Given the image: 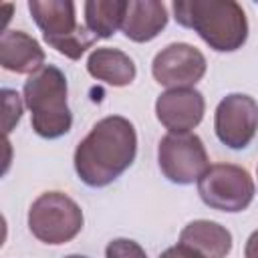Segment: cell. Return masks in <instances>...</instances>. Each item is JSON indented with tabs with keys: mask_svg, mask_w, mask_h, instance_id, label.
Masks as SVG:
<instances>
[{
	"mask_svg": "<svg viewBox=\"0 0 258 258\" xmlns=\"http://www.w3.org/2000/svg\"><path fill=\"white\" fill-rule=\"evenodd\" d=\"M137 135L129 119L111 115L101 119L77 145V175L91 187H103L117 179L135 159Z\"/></svg>",
	"mask_w": 258,
	"mask_h": 258,
	"instance_id": "obj_1",
	"label": "cell"
},
{
	"mask_svg": "<svg viewBox=\"0 0 258 258\" xmlns=\"http://www.w3.org/2000/svg\"><path fill=\"white\" fill-rule=\"evenodd\" d=\"M175 20L194 28L214 50L230 52L240 48L248 36V20L234 0H177Z\"/></svg>",
	"mask_w": 258,
	"mask_h": 258,
	"instance_id": "obj_2",
	"label": "cell"
},
{
	"mask_svg": "<svg viewBox=\"0 0 258 258\" xmlns=\"http://www.w3.org/2000/svg\"><path fill=\"white\" fill-rule=\"evenodd\" d=\"M24 103L30 109L32 129L46 139L64 135L73 115L67 105V77L60 69L46 64L24 83Z\"/></svg>",
	"mask_w": 258,
	"mask_h": 258,
	"instance_id": "obj_3",
	"label": "cell"
},
{
	"mask_svg": "<svg viewBox=\"0 0 258 258\" xmlns=\"http://www.w3.org/2000/svg\"><path fill=\"white\" fill-rule=\"evenodd\" d=\"M28 228L44 244H64L83 228V210L60 191L40 194L28 210Z\"/></svg>",
	"mask_w": 258,
	"mask_h": 258,
	"instance_id": "obj_4",
	"label": "cell"
},
{
	"mask_svg": "<svg viewBox=\"0 0 258 258\" xmlns=\"http://www.w3.org/2000/svg\"><path fill=\"white\" fill-rule=\"evenodd\" d=\"M198 191L204 204L214 210L242 212L254 198V181L240 165L216 163L198 179Z\"/></svg>",
	"mask_w": 258,
	"mask_h": 258,
	"instance_id": "obj_5",
	"label": "cell"
},
{
	"mask_svg": "<svg viewBox=\"0 0 258 258\" xmlns=\"http://www.w3.org/2000/svg\"><path fill=\"white\" fill-rule=\"evenodd\" d=\"M157 159L161 173L181 185L198 181L210 167L206 147L194 133H167L159 141Z\"/></svg>",
	"mask_w": 258,
	"mask_h": 258,
	"instance_id": "obj_6",
	"label": "cell"
},
{
	"mask_svg": "<svg viewBox=\"0 0 258 258\" xmlns=\"http://www.w3.org/2000/svg\"><path fill=\"white\" fill-rule=\"evenodd\" d=\"M214 127L218 139L224 145L232 149H244L258 131V103L250 95L242 93L224 97L216 107Z\"/></svg>",
	"mask_w": 258,
	"mask_h": 258,
	"instance_id": "obj_7",
	"label": "cell"
},
{
	"mask_svg": "<svg viewBox=\"0 0 258 258\" xmlns=\"http://www.w3.org/2000/svg\"><path fill=\"white\" fill-rule=\"evenodd\" d=\"M151 73L163 87L191 89L206 73V58L196 46L173 42L155 54Z\"/></svg>",
	"mask_w": 258,
	"mask_h": 258,
	"instance_id": "obj_8",
	"label": "cell"
},
{
	"mask_svg": "<svg viewBox=\"0 0 258 258\" xmlns=\"http://www.w3.org/2000/svg\"><path fill=\"white\" fill-rule=\"evenodd\" d=\"M204 97L196 89H169L155 101L159 123L169 133H189L204 117Z\"/></svg>",
	"mask_w": 258,
	"mask_h": 258,
	"instance_id": "obj_9",
	"label": "cell"
},
{
	"mask_svg": "<svg viewBox=\"0 0 258 258\" xmlns=\"http://www.w3.org/2000/svg\"><path fill=\"white\" fill-rule=\"evenodd\" d=\"M28 10L50 46L81 28L75 18V4L69 0H30Z\"/></svg>",
	"mask_w": 258,
	"mask_h": 258,
	"instance_id": "obj_10",
	"label": "cell"
},
{
	"mask_svg": "<svg viewBox=\"0 0 258 258\" xmlns=\"http://www.w3.org/2000/svg\"><path fill=\"white\" fill-rule=\"evenodd\" d=\"M44 50L22 30H6L0 38V64L6 71L20 75H34L42 69Z\"/></svg>",
	"mask_w": 258,
	"mask_h": 258,
	"instance_id": "obj_11",
	"label": "cell"
},
{
	"mask_svg": "<svg viewBox=\"0 0 258 258\" xmlns=\"http://www.w3.org/2000/svg\"><path fill=\"white\" fill-rule=\"evenodd\" d=\"M167 24V12L161 2H127L121 30L135 42H147L155 38Z\"/></svg>",
	"mask_w": 258,
	"mask_h": 258,
	"instance_id": "obj_12",
	"label": "cell"
},
{
	"mask_svg": "<svg viewBox=\"0 0 258 258\" xmlns=\"http://www.w3.org/2000/svg\"><path fill=\"white\" fill-rule=\"evenodd\" d=\"M179 244L196 250L204 258H224L232 250V234L216 222L196 220L181 230Z\"/></svg>",
	"mask_w": 258,
	"mask_h": 258,
	"instance_id": "obj_13",
	"label": "cell"
},
{
	"mask_svg": "<svg viewBox=\"0 0 258 258\" xmlns=\"http://www.w3.org/2000/svg\"><path fill=\"white\" fill-rule=\"evenodd\" d=\"M87 71L91 77L113 85V87H125L135 79V62L129 54H125L119 48H95L89 54Z\"/></svg>",
	"mask_w": 258,
	"mask_h": 258,
	"instance_id": "obj_14",
	"label": "cell"
},
{
	"mask_svg": "<svg viewBox=\"0 0 258 258\" xmlns=\"http://www.w3.org/2000/svg\"><path fill=\"white\" fill-rule=\"evenodd\" d=\"M127 2L121 0H91L85 4L87 28L97 38H109L117 28H121Z\"/></svg>",
	"mask_w": 258,
	"mask_h": 258,
	"instance_id": "obj_15",
	"label": "cell"
},
{
	"mask_svg": "<svg viewBox=\"0 0 258 258\" xmlns=\"http://www.w3.org/2000/svg\"><path fill=\"white\" fill-rule=\"evenodd\" d=\"M105 258H147V254L137 242L127 238H117L107 244Z\"/></svg>",
	"mask_w": 258,
	"mask_h": 258,
	"instance_id": "obj_16",
	"label": "cell"
},
{
	"mask_svg": "<svg viewBox=\"0 0 258 258\" xmlns=\"http://www.w3.org/2000/svg\"><path fill=\"white\" fill-rule=\"evenodd\" d=\"M2 97H4V135H8L12 131V127L20 121L22 103H20L18 93L16 91H10V89H4L2 91Z\"/></svg>",
	"mask_w": 258,
	"mask_h": 258,
	"instance_id": "obj_17",
	"label": "cell"
},
{
	"mask_svg": "<svg viewBox=\"0 0 258 258\" xmlns=\"http://www.w3.org/2000/svg\"><path fill=\"white\" fill-rule=\"evenodd\" d=\"M159 258H204L202 254H198L196 250L183 246V244H177V246H171L167 248Z\"/></svg>",
	"mask_w": 258,
	"mask_h": 258,
	"instance_id": "obj_18",
	"label": "cell"
},
{
	"mask_svg": "<svg viewBox=\"0 0 258 258\" xmlns=\"http://www.w3.org/2000/svg\"><path fill=\"white\" fill-rule=\"evenodd\" d=\"M244 256L246 258H258V230L250 234V238L246 240V248H244Z\"/></svg>",
	"mask_w": 258,
	"mask_h": 258,
	"instance_id": "obj_19",
	"label": "cell"
},
{
	"mask_svg": "<svg viewBox=\"0 0 258 258\" xmlns=\"http://www.w3.org/2000/svg\"><path fill=\"white\" fill-rule=\"evenodd\" d=\"M64 258H87V256H81V254H71V256H64Z\"/></svg>",
	"mask_w": 258,
	"mask_h": 258,
	"instance_id": "obj_20",
	"label": "cell"
}]
</instances>
